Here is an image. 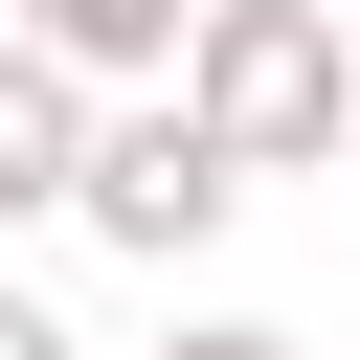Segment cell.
<instances>
[{"instance_id":"1","label":"cell","mask_w":360,"mask_h":360,"mask_svg":"<svg viewBox=\"0 0 360 360\" xmlns=\"http://www.w3.org/2000/svg\"><path fill=\"white\" fill-rule=\"evenodd\" d=\"M225 112H248V135H292V112H315V45H292V22H248V45H225Z\"/></svg>"},{"instance_id":"2","label":"cell","mask_w":360,"mask_h":360,"mask_svg":"<svg viewBox=\"0 0 360 360\" xmlns=\"http://www.w3.org/2000/svg\"><path fill=\"white\" fill-rule=\"evenodd\" d=\"M202 202H225V180H202L180 135H135V158H112V225H202Z\"/></svg>"},{"instance_id":"3","label":"cell","mask_w":360,"mask_h":360,"mask_svg":"<svg viewBox=\"0 0 360 360\" xmlns=\"http://www.w3.org/2000/svg\"><path fill=\"white\" fill-rule=\"evenodd\" d=\"M45 135H68V112H45L22 68H0V180H45Z\"/></svg>"},{"instance_id":"4","label":"cell","mask_w":360,"mask_h":360,"mask_svg":"<svg viewBox=\"0 0 360 360\" xmlns=\"http://www.w3.org/2000/svg\"><path fill=\"white\" fill-rule=\"evenodd\" d=\"M68 22H90V45H135V22H158V0H68Z\"/></svg>"},{"instance_id":"5","label":"cell","mask_w":360,"mask_h":360,"mask_svg":"<svg viewBox=\"0 0 360 360\" xmlns=\"http://www.w3.org/2000/svg\"><path fill=\"white\" fill-rule=\"evenodd\" d=\"M0 360H45V315H0Z\"/></svg>"},{"instance_id":"6","label":"cell","mask_w":360,"mask_h":360,"mask_svg":"<svg viewBox=\"0 0 360 360\" xmlns=\"http://www.w3.org/2000/svg\"><path fill=\"white\" fill-rule=\"evenodd\" d=\"M202 360H270V338H202Z\"/></svg>"}]
</instances>
